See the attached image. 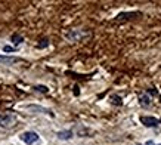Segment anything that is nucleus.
Wrapping results in <instances>:
<instances>
[{"label": "nucleus", "mask_w": 161, "mask_h": 145, "mask_svg": "<svg viewBox=\"0 0 161 145\" xmlns=\"http://www.w3.org/2000/svg\"><path fill=\"white\" fill-rule=\"evenodd\" d=\"M15 115L10 114V113H6V114H2L0 115V126L2 127H10L13 123H15Z\"/></svg>", "instance_id": "1"}, {"label": "nucleus", "mask_w": 161, "mask_h": 145, "mask_svg": "<svg viewBox=\"0 0 161 145\" xmlns=\"http://www.w3.org/2000/svg\"><path fill=\"white\" fill-rule=\"evenodd\" d=\"M86 36H87V33L83 30H71L70 33H66V37L71 42H81Z\"/></svg>", "instance_id": "2"}, {"label": "nucleus", "mask_w": 161, "mask_h": 145, "mask_svg": "<svg viewBox=\"0 0 161 145\" xmlns=\"http://www.w3.org/2000/svg\"><path fill=\"white\" fill-rule=\"evenodd\" d=\"M21 139L24 141L25 144L31 145V144H34V142L38 141V135L36 132H24V133L21 135Z\"/></svg>", "instance_id": "3"}, {"label": "nucleus", "mask_w": 161, "mask_h": 145, "mask_svg": "<svg viewBox=\"0 0 161 145\" xmlns=\"http://www.w3.org/2000/svg\"><path fill=\"white\" fill-rule=\"evenodd\" d=\"M141 122L142 125H145L146 127H155L160 122H158V118L155 117H141Z\"/></svg>", "instance_id": "4"}, {"label": "nucleus", "mask_w": 161, "mask_h": 145, "mask_svg": "<svg viewBox=\"0 0 161 145\" xmlns=\"http://www.w3.org/2000/svg\"><path fill=\"white\" fill-rule=\"evenodd\" d=\"M21 61H22L21 58H15V56H0V62L3 64H16Z\"/></svg>", "instance_id": "5"}, {"label": "nucleus", "mask_w": 161, "mask_h": 145, "mask_svg": "<svg viewBox=\"0 0 161 145\" xmlns=\"http://www.w3.org/2000/svg\"><path fill=\"white\" fill-rule=\"evenodd\" d=\"M73 136V132L71 130H62V132H58V138L59 139H70Z\"/></svg>", "instance_id": "6"}, {"label": "nucleus", "mask_w": 161, "mask_h": 145, "mask_svg": "<svg viewBox=\"0 0 161 145\" xmlns=\"http://www.w3.org/2000/svg\"><path fill=\"white\" fill-rule=\"evenodd\" d=\"M136 15H141V13H133V12H130V13H120V15L117 16V19H118V21H123V19L133 18V16H136Z\"/></svg>", "instance_id": "7"}, {"label": "nucleus", "mask_w": 161, "mask_h": 145, "mask_svg": "<svg viewBox=\"0 0 161 145\" xmlns=\"http://www.w3.org/2000/svg\"><path fill=\"white\" fill-rule=\"evenodd\" d=\"M139 99H141V105H144V107H148L151 104V98H149L148 95H142Z\"/></svg>", "instance_id": "8"}, {"label": "nucleus", "mask_w": 161, "mask_h": 145, "mask_svg": "<svg viewBox=\"0 0 161 145\" xmlns=\"http://www.w3.org/2000/svg\"><path fill=\"white\" fill-rule=\"evenodd\" d=\"M109 99H111V102H112L114 105H121V104H123V101H121V98H120L118 95H112Z\"/></svg>", "instance_id": "9"}, {"label": "nucleus", "mask_w": 161, "mask_h": 145, "mask_svg": "<svg viewBox=\"0 0 161 145\" xmlns=\"http://www.w3.org/2000/svg\"><path fill=\"white\" fill-rule=\"evenodd\" d=\"M49 46V40L48 39H43L40 40V43H37V49H44V47Z\"/></svg>", "instance_id": "10"}, {"label": "nucleus", "mask_w": 161, "mask_h": 145, "mask_svg": "<svg viewBox=\"0 0 161 145\" xmlns=\"http://www.w3.org/2000/svg\"><path fill=\"white\" fill-rule=\"evenodd\" d=\"M10 39H12V42H13L15 44H19V43H22V40H24V39H22L21 36H18V34H13Z\"/></svg>", "instance_id": "11"}, {"label": "nucleus", "mask_w": 161, "mask_h": 145, "mask_svg": "<svg viewBox=\"0 0 161 145\" xmlns=\"http://www.w3.org/2000/svg\"><path fill=\"white\" fill-rule=\"evenodd\" d=\"M34 89H36V90H38V92H41V93H46V92L49 90L48 87H46V86H43V84H37Z\"/></svg>", "instance_id": "12"}, {"label": "nucleus", "mask_w": 161, "mask_h": 145, "mask_svg": "<svg viewBox=\"0 0 161 145\" xmlns=\"http://www.w3.org/2000/svg\"><path fill=\"white\" fill-rule=\"evenodd\" d=\"M28 108H30V110H36V111H43V113H49V111L46 110V108H41V107H36V105H30Z\"/></svg>", "instance_id": "13"}, {"label": "nucleus", "mask_w": 161, "mask_h": 145, "mask_svg": "<svg viewBox=\"0 0 161 145\" xmlns=\"http://www.w3.org/2000/svg\"><path fill=\"white\" fill-rule=\"evenodd\" d=\"M3 51H5V52H13L15 49H13L12 46H5V47H3Z\"/></svg>", "instance_id": "14"}, {"label": "nucleus", "mask_w": 161, "mask_h": 145, "mask_svg": "<svg viewBox=\"0 0 161 145\" xmlns=\"http://www.w3.org/2000/svg\"><path fill=\"white\" fill-rule=\"evenodd\" d=\"M80 90H78V86H74V95H78Z\"/></svg>", "instance_id": "15"}, {"label": "nucleus", "mask_w": 161, "mask_h": 145, "mask_svg": "<svg viewBox=\"0 0 161 145\" xmlns=\"http://www.w3.org/2000/svg\"><path fill=\"white\" fill-rule=\"evenodd\" d=\"M146 145H154V142H152V141H148V142H146Z\"/></svg>", "instance_id": "16"}, {"label": "nucleus", "mask_w": 161, "mask_h": 145, "mask_svg": "<svg viewBox=\"0 0 161 145\" xmlns=\"http://www.w3.org/2000/svg\"><path fill=\"white\" fill-rule=\"evenodd\" d=\"M160 145H161V144H160Z\"/></svg>", "instance_id": "17"}]
</instances>
